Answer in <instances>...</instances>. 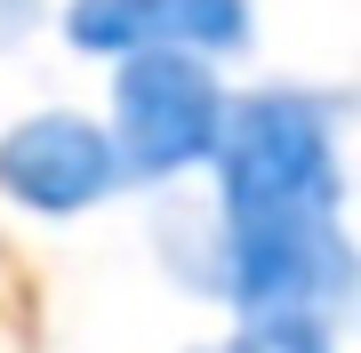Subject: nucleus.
Here are the masks:
<instances>
[{
  "label": "nucleus",
  "mask_w": 361,
  "mask_h": 353,
  "mask_svg": "<svg viewBox=\"0 0 361 353\" xmlns=\"http://www.w3.org/2000/svg\"><path fill=\"white\" fill-rule=\"evenodd\" d=\"M337 120L305 89L233 97L217 144V289L241 321H329L361 297Z\"/></svg>",
  "instance_id": "1"
},
{
  "label": "nucleus",
  "mask_w": 361,
  "mask_h": 353,
  "mask_svg": "<svg viewBox=\"0 0 361 353\" xmlns=\"http://www.w3.org/2000/svg\"><path fill=\"white\" fill-rule=\"evenodd\" d=\"M225 120H233V97L209 56H129L113 73V144L137 185L217 161Z\"/></svg>",
  "instance_id": "2"
},
{
  "label": "nucleus",
  "mask_w": 361,
  "mask_h": 353,
  "mask_svg": "<svg viewBox=\"0 0 361 353\" xmlns=\"http://www.w3.org/2000/svg\"><path fill=\"white\" fill-rule=\"evenodd\" d=\"M121 185H129L121 144L89 113H32L0 137V193L40 209V217H80Z\"/></svg>",
  "instance_id": "3"
},
{
  "label": "nucleus",
  "mask_w": 361,
  "mask_h": 353,
  "mask_svg": "<svg viewBox=\"0 0 361 353\" xmlns=\"http://www.w3.org/2000/svg\"><path fill=\"white\" fill-rule=\"evenodd\" d=\"M65 40L80 56H233L249 49V0H65Z\"/></svg>",
  "instance_id": "4"
},
{
  "label": "nucleus",
  "mask_w": 361,
  "mask_h": 353,
  "mask_svg": "<svg viewBox=\"0 0 361 353\" xmlns=\"http://www.w3.org/2000/svg\"><path fill=\"white\" fill-rule=\"evenodd\" d=\"M209 353H337V345H329L322 321H241L225 345H209Z\"/></svg>",
  "instance_id": "5"
}]
</instances>
